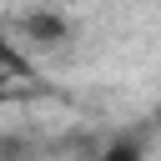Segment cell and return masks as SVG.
Returning a JSON list of instances; mask_svg holds the SVG:
<instances>
[{
  "label": "cell",
  "instance_id": "obj_1",
  "mask_svg": "<svg viewBox=\"0 0 161 161\" xmlns=\"http://www.w3.org/2000/svg\"><path fill=\"white\" fill-rule=\"evenodd\" d=\"M20 40L25 45H35V50H60L65 40H70V25H65V15H55V10H25L20 15ZM15 40V45H20Z\"/></svg>",
  "mask_w": 161,
  "mask_h": 161
},
{
  "label": "cell",
  "instance_id": "obj_2",
  "mask_svg": "<svg viewBox=\"0 0 161 161\" xmlns=\"http://www.w3.org/2000/svg\"><path fill=\"white\" fill-rule=\"evenodd\" d=\"M0 70H5V75H25V70H30V55L15 45L10 30H0Z\"/></svg>",
  "mask_w": 161,
  "mask_h": 161
},
{
  "label": "cell",
  "instance_id": "obj_3",
  "mask_svg": "<svg viewBox=\"0 0 161 161\" xmlns=\"http://www.w3.org/2000/svg\"><path fill=\"white\" fill-rule=\"evenodd\" d=\"M101 161H146V146L141 141H116V146H106Z\"/></svg>",
  "mask_w": 161,
  "mask_h": 161
},
{
  "label": "cell",
  "instance_id": "obj_4",
  "mask_svg": "<svg viewBox=\"0 0 161 161\" xmlns=\"http://www.w3.org/2000/svg\"><path fill=\"white\" fill-rule=\"evenodd\" d=\"M25 151H30V141H25V136H0V161H20Z\"/></svg>",
  "mask_w": 161,
  "mask_h": 161
},
{
  "label": "cell",
  "instance_id": "obj_5",
  "mask_svg": "<svg viewBox=\"0 0 161 161\" xmlns=\"http://www.w3.org/2000/svg\"><path fill=\"white\" fill-rule=\"evenodd\" d=\"M10 80H15V75H5V70H0V101L10 96Z\"/></svg>",
  "mask_w": 161,
  "mask_h": 161
}]
</instances>
